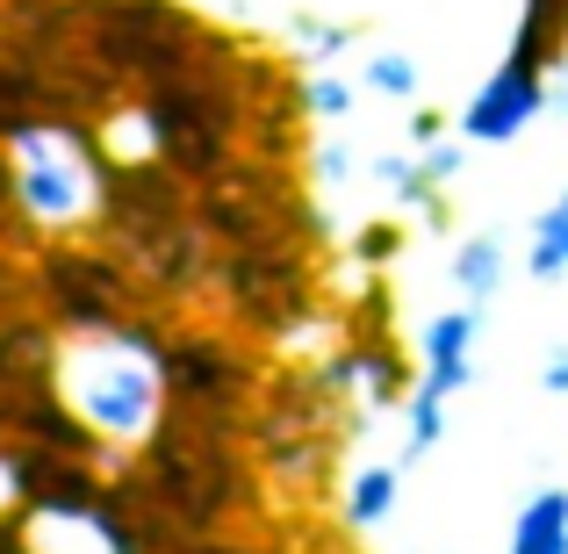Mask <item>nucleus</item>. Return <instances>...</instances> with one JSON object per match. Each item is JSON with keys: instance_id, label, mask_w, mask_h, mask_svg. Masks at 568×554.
Listing matches in <instances>:
<instances>
[{"instance_id": "1", "label": "nucleus", "mask_w": 568, "mask_h": 554, "mask_svg": "<svg viewBox=\"0 0 568 554\" xmlns=\"http://www.w3.org/2000/svg\"><path fill=\"white\" fill-rule=\"evenodd\" d=\"M51 396L94 432V446H144L173 411L166 332H152L144 318L65 332L51 353Z\"/></svg>"}, {"instance_id": "2", "label": "nucleus", "mask_w": 568, "mask_h": 554, "mask_svg": "<svg viewBox=\"0 0 568 554\" xmlns=\"http://www.w3.org/2000/svg\"><path fill=\"white\" fill-rule=\"evenodd\" d=\"M0 188L8 209L29 223L37 238H80L109 216V188L115 167L101 152V138L87 123L65 115H14L0 130Z\"/></svg>"}, {"instance_id": "3", "label": "nucleus", "mask_w": 568, "mask_h": 554, "mask_svg": "<svg viewBox=\"0 0 568 554\" xmlns=\"http://www.w3.org/2000/svg\"><path fill=\"white\" fill-rule=\"evenodd\" d=\"M216 295L231 310L237 332L274 339V346H295L324 324L317 303V260H310V231L295 223H274V231L231 238L216 252Z\"/></svg>"}, {"instance_id": "4", "label": "nucleus", "mask_w": 568, "mask_h": 554, "mask_svg": "<svg viewBox=\"0 0 568 554\" xmlns=\"http://www.w3.org/2000/svg\"><path fill=\"white\" fill-rule=\"evenodd\" d=\"M144 461H152L159 504L194 533H216L252 497V469L237 454V425H216V417L166 411V425L144 440Z\"/></svg>"}, {"instance_id": "5", "label": "nucleus", "mask_w": 568, "mask_h": 554, "mask_svg": "<svg viewBox=\"0 0 568 554\" xmlns=\"http://www.w3.org/2000/svg\"><path fill=\"white\" fill-rule=\"evenodd\" d=\"M260 382H266V361L245 346L237 332H173L166 339V389L173 403L194 417H216V425H237V417L260 403Z\"/></svg>"}, {"instance_id": "6", "label": "nucleus", "mask_w": 568, "mask_h": 554, "mask_svg": "<svg viewBox=\"0 0 568 554\" xmlns=\"http://www.w3.org/2000/svg\"><path fill=\"white\" fill-rule=\"evenodd\" d=\"M43 303H51L58 332H94V324L144 318V281L130 274L123 252L58 238L51 260H43Z\"/></svg>"}, {"instance_id": "7", "label": "nucleus", "mask_w": 568, "mask_h": 554, "mask_svg": "<svg viewBox=\"0 0 568 554\" xmlns=\"http://www.w3.org/2000/svg\"><path fill=\"white\" fill-rule=\"evenodd\" d=\"M547 80H555V72L526 66V58H504V66L468 94V109H460V123H454L460 144H511V138H526V130L547 115Z\"/></svg>"}, {"instance_id": "8", "label": "nucleus", "mask_w": 568, "mask_h": 554, "mask_svg": "<svg viewBox=\"0 0 568 554\" xmlns=\"http://www.w3.org/2000/svg\"><path fill=\"white\" fill-rule=\"evenodd\" d=\"M475 332H483V310H475V303L432 310L425 332H417V382L460 396V389L475 382Z\"/></svg>"}, {"instance_id": "9", "label": "nucleus", "mask_w": 568, "mask_h": 554, "mask_svg": "<svg viewBox=\"0 0 568 554\" xmlns=\"http://www.w3.org/2000/svg\"><path fill=\"white\" fill-rule=\"evenodd\" d=\"M403 454L396 461H353L346 483H338V518H346V533H382L388 518H396L403 504Z\"/></svg>"}, {"instance_id": "10", "label": "nucleus", "mask_w": 568, "mask_h": 554, "mask_svg": "<svg viewBox=\"0 0 568 554\" xmlns=\"http://www.w3.org/2000/svg\"><path fill=\"white\" fill-rule=\"evenodd\" d=\"M446 281H454V295L460 303H497L504 295V281H511V252H504V238L497 231H468L454 252H446Z\"/></svg>"}, {"instance_id": "11", "label": "nucleus", "mask_w": 568, "mask_h": 554, "mask_svg": "<svg viewBox=\"0 0 568 554\" xmlns=\"http://www.w3.org/2000/svg\"><path fill=\"white\" fill-rule=\"evenodd\" d=\"M367 181H375L388 202L403 209V216H417V223H446V188L432 181L425 167H417V152H375V159H367Z\"/></svg>"}, {"instance_id": "12", "label": "nucleus", "mask_w": 568, "mask_h": 554, "mask_svg": "<svg viewBox=\"0 0 568 554\" xmlns=\"http://www.w3.org/2000/svg\"><path fill=\"white\" fill-rule=\"evenodd\" d=\"M504 554H568V490L547 483L518 504L511 533H504Z\"/></svg>"}, {"instance_id": "13", "label": "nucleus", "mask_w": 568, "mask_h": 554, "mask_svg": "<svg viewBox=\"0 0 568 554\" xmlns=\"http://www.w3.org/2000/svg\"><path fill=\"white\" fill-rule=\"evenodd\" d=\"M353 101H361V80H346L338 66H303L295 72V109H303L310 123H346Z\"/></svg>"}, {"instance_id": "14", "label": "nucleus", "mask_w": 568, "mask_h": 554, "mask_svg": "<svg viewBox=\"0 0 568 554\" xmlns=\"http://www.w3.org/2000/svg\"><path fill=\"white\" fill-rule=\"evenodd\" d=\"M446 403H454V396L432 389V382H417L410 396H403V411H396L403 417V469H417V461L446 440Z\"/></svg>"}, {"instance_id": "15", "label": "nucleus", "mask_w": 568, "mask_h": 554, "mask_svg": "<svg viewBox=\"0 0 568 554\" xmlns=\"http://www.w3.org/2000/svg\"><path fill=\"white\" fill-rule=\"evenodd\" d=\"M561 238H568V188L532 216V245H526V274L532 281H561L568 274V245Z\"/></svg>"}, {"instance_id": "16", "label": "nucleus", "mask_w": 568, "mask_h": 554, "mask_svg": "<svg viewBox=\"0 0 568 554\" xmlns=\"http://www.w3.org/2000/svg\"><path fill=\"white\" fill-rule=\"evenodd\" d=\"M361 43V29L353 22H324V14H288V51L303 58V66H338V58Z\"/></svg>"}, {"instance_id": "17", "label": "nucleus", "mask_w": 568, "mask_h": 554, "mask_svg": "<svg viewBox=\"0 0 568 554\" xmlns=\"http://www.w3.org/2000/svg\"><path fill=\"white\" fill-rule=\"evenodd\" d=\"M361 94H375V101H417V58L410 51H367L361 58Z\"/></svg>"}, {"instance_id": "18", "label": "nucleus", "mask_w": 568, "mask_h": 554, "mask_svg": "<svg viewBox=\"0 0 568 554\" xmlns=\"http://www.w3.org/2000/svg\"><path fill=\"white\" fill-rule=\"evenodd\" d=\"M403 223L396 216H382V223H361V231H353V266H361V274H388V266L403 260Z\"/></svg>"}, {"instance_id": "19", "label": "nucleus", "mask_w": 568, "mask_h": 554, "mask_svg": "<svg viewBox=\"0 0 568 554\" xmlns=\"http://www.w3.org/2000/svg\"><path fill=\"white\" fill-rule=\"evenodd\" d=\"M361 173H367V159L353 152L346 138H317V144H310V181H317V188H353Z\"/></svg>"}, {"instance_id": "20", "label": "nucleus", "mask_w": 568, "mask_h": 554, "mask_svg": "<svg viewBox=\"0 0 568 554\" xmlns=\"http://www.w3.org/2000/svg\"><path fill=\"white\" fill-rule=\"evenodd\" d=\"M410 152H417V167H425L439 188H454L460 167H468V144H460V138H432V144H410Z\"/></svg>"}, {"instance_id": "21", "label": "nucleus", "mask_w": 568, "mask_h": 554, "mask_svg": "<svg viewBox=\"0 0 568 554\" xmlns=\"http://www.w3.org/2000/svg\"><path fill=\"white\" fill-rule=\"evenodd\" d=\"M540 389H547V396H568V346H555L540 361Z\"/></svg>"}, {"instance_id": "22", "label": "nucleus", "mask_w": 568, "mask_h": 554, "mask_svg": "<svg viewBox=\"0 0 568 554\" xmlns=\"http://www.w3.org/2000/svg\"><path fill=\"white\" fill-rule=\"evenodd\" d=\"M410 144H432V138H446V115H432V109H417L410 115V130H403Z\"/></svg>"}, {"instance_id": "23", "label": "nucleus", "mask_w": 568, "mask_h": 554, "mask_svg": "<svg viewBox=\"0 0 568 554\" xmlns=\"http://www.w3.org/2000/svg\"><path fill=\"white\" fill-rule=\"evenodd\" d=\"M187 554H266V547H237V541H202V547H187Z\"/></svg>"}, {"instance_id": "24", "label": "nucleus", "mask_w": 568, "mask_h": 554, "mask_svg": "<svg viewBox=\"0 0 568 554\" xmlns=\"http://www.w3.org/2000/svg\"><path fill=\"white\" fill-rule=\"evenodd\" d=\"M561 245H568V238H561Z\"/></svg>"}]
</instances>
